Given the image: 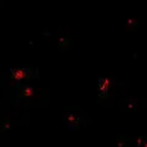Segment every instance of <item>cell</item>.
I'll list each match as a JSON object with an SVG mask.
<instances>
[{
    "mask_svg": "<svg viewBox=\"0 0 147 147\" xmlns=\"http://www.w3.org/2000/svg\"><path fill=\"white\" fill-rule=\"evenodd\" d=\"M110 85H111V81H110L109 79H105L103 83H102L101 86H99V92H101V93H107L110 89Z\"/></svg>",
    "mask_w": 147,
    "mask_h": 147,
    "instance_id": "6da1fadb",
    "label": "cell"
},
{
    "mask_svg": "<svg viewBox=\"0 0 147 147\" xmlns=\"http://www.w3.org/2000/svg\"><path fill=\"white\" fill-rule=\"evenodd\" d=\"M23 78H25V72H23V71L14 72V79H16V80H21V79H23Z\"/></svg>",
    "mask_w": 147,
    "mask_h": 147,
    "instance_id": "7a4b0ae2",
    "label": "cell"
},
{
    "mask_svg": "<svg viewBox=\"0 0 147 147\" xmlns=\"http://www.w3.org/2000/svg\"><path fill=\"white\" fill-rule=\"evenodd\" d=\"M23 94H25L26 97H32V96H34V90H32V88H26V89H25V92H23Z\"/></svg>",
    "mask_w": 147,
    "mask_h": 147,
    "instance_id": "3957f363",
    "label": "cell"
},
{
    "mask_svg": "<svg viewBox=\"0 0 147 147\" xmlns=\"http://www.w3.org/2000/svg\"><path fill=\"white\" fill-rule=\"evenodd\" d=\"M67 120H69L70 123H75V121H78V117L74 116V115H70V116L67 117Z\"/></svg>",
    "mask_w": 147,
    "mask_h": 147,
    "instance_id": "277c9868",
    "label": "cell"
},
{
    "mask_svg": "<svg viewBox=\"0 0 147 147\" xmlns=\"http://www.w3.org/2000/svg\"><path fill=\"white\" fill-rule=\"evenodd\" d=\"M145 147H147V142H146V143H145Z\"/></svg>",
    "mask_w": 147,
    "mask_h": 147,
    "instance_id": "5b68a950",
    "label": "cell"
}]
</instances>
